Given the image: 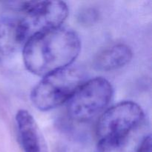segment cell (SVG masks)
Returning a JSON list of instances; mask_svg holds the SVG:
<instances>
[{"label":"cell","mask_w":152,"mask_h":152,"mask_svg":"<svg viewBox=\"0 0 152 152\" xmlns=\"http://www.w3.org/2000/svg\"><path fill=\"white\" fill-rule=\"evenodd\" d=\"M80 50L77 33L62 25L28 39L23 46V61L30 72L42 77L72 65Z\"/></svg>","instance_id":"cell-1"},{"label":"cell","mask_w":152,"mask_h":152,"mask_svg":"<svg viewBox=\"0 0 152 152\" xmlns=\"http://www.w3.org/2000/svg\"><path fill=\"white\" fill-rule=\"evenodd\" d=\"M7 10H12L11 5H10V1H0V20L4 19V15Z\"/></svg>","instance_id":"cell-12"},{"label":"cell","mask_w":152,"mask_h":152,"mask_svg":"<svg viewBox=\"0 0 152 152\" xmlns=\"http://www.w3.org/2000/svg\"><path fill=\"white\" fill-rule=\"evenodd\" d=\"M85 82V73L79 67L71 65L57 70L36 85L31 93V102L39 110H51L67 102Z\"/></svg>","instance_id":"cell-2"},{"label":"cell","mask_w":152,"mask_h":152,"mask_svg":"<svg viewBox=\"0 0 152 152\" xmlns=\"http://www.w3.org/2000/svg\"><path fill=\"white\" fill-rule=\"evenodd\" d=\"M96 18V14L94 10H87L86 11L83 12L82 13L80 19H81V22L83 23H90V22H94V19Z\"/></svg>","instance_id":"cell-11"},{"label":"cell","mask_w":152,"mask_h":152,"mask_svg":"<svg viewBox=\"0 0 152 152\" xmlns=\"http://www.w3.org/2000/svg\"><path fill=\"white\" fill-rule=\"evenodd\" d=\"M144 120L142 108L132 101L120 102L107 108L96 126L99 140L129 136L139 130Z\"/></svg>","instance_id":"cell-4"},{"label":"cell","mask_w":152,"mask_h":152,"mask_svg":"<svg viewBox=\"0 0 152 152\" xmlns=\"http://www.w3.org/2000/svg\"><path fill=\"white\" fill-rule=\"evenodd\" d=\"M25 42L19 19L6 17L0 20V61L23 48Z\"/></svg>","instance_id":"cell-7"},{"label":"cell","mask_w":152,"mask_h":152,"mask_svg":"<svg viewBox=\"0 0 152 152\" xmlns=\"http://www.w3.org/2000/svg\"><path fill=\"white\" fill-rule=\"evenodd\" d=\"M138 152H151V135L145 136L140 144Z\"/></svg>","instance_id":"cell-10"},{"label":"cell","mask_w":152,"mask_h":152,"mask_svg":"<svg viewBox=\"0 0 152 152\" xmlns=\"http://www.w3.org/2000/svg\"><path fill=\"white\" fill-rule=\"evenodd\" d=\"M132 56L133 53L130 47L120 43L102 50L95 58L94 64L99 71H115L129 64Z\"/></svg>","instance_id":"cell-8"},{"label":"cell","mask_w":152,"mask_h":152,"mask_svg":"<svg viewBox=\"0 0 152 152\" xmlns=\"http://www.w3.org/2000/svg\"><path fill=\"white\" fill-rule=\"evenodd\" d=\"M142 138L135 132L123 137L99 140L95 152H138Z\"/></svg>","instance_id":"cell-9"},{"label":"cell","mask_w":152,"mask_h":152,"mask_svg":"<svg viewBox=\"0 0 152 152\" xmlns=\"http://www.w3.org/2000/svg\"><path fill=\"white\" fill-rule=\"evenodd\" d=\"M22 13L19 22L27 41L36 34L62 26L68 7L62 1H25Z\"/></svg>","instance_id":"cell-5"},{"label":"cell","mask_w":152,"mask_h":152,"mask_svg":"<svg viewBox=\"0 0 152 152\" xmlns=\"http://www.w3.org/2000/svg\"><path fill=\"white\" fill-rule=\"evenodd\" d=\"M16 124L23 152H49L44 135L29 111L19 110L16 114Z\"/></svg>","instance_id":"cell-6"},{"label":"cell","mask_w":152,"mask_h":152,"mask_svg":"<svg viewBox=\"0 0 152 152\" xmlns=\"http://www.w3.org/2000/svg\"><path fill=\"white\" fill-rule=\"evenodd\" d=\"M113 96V87L102 77L86 80L67 101V111L72 120L87 122L102 114Z\"/></svg>","instance_id":"cell-3"}]
</instances>
